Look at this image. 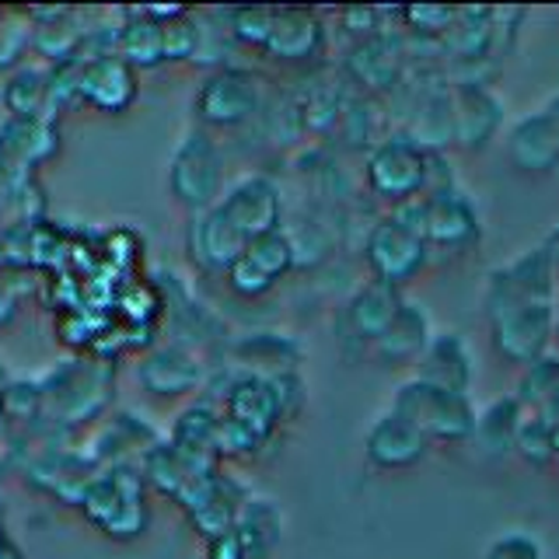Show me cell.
<instances>
[{
	"mask_svg": "<svg viewBox=\"0 0 559 559\" xmlns=\"http://www.w3.org/2000/svg\"><path fill=\"white\" fill-rule=\"evenodd\" d=\"M392 413L406 416L427 441H468L476 433V406L465 392L437 389L419 378L395 392Z\"/></svg>",
	"mask_w": 559,
	"mask_h": 559,
	"instance_id": "obj_1",
	"label": "cell"
},
{
	"mask_svg": "<svg viewBox=\"0 0 559 559\" xmlns=\"http://www.w3.org/2000/svg\"><path fill=\"white\" fill-rule=\"evenodd\" d=\"M168 189L189 214H203V210L217 206L224 192V154L206 130H192L175 151Z\"/></svg>",
	"mask_w": 559,
	"mask_h": 559,
	"instance_id": "obj_2",
	"label": "cell"
},
{
	"mask_svg": "<svg viewBox=\"0 0 559 559\" xmlns=\"http://www.w3.org/2000/svg\"><path fill=\"white\" fill-rule=\"evenodd\" d=\"M427 157L430 151L419 147L406 130L389 133L367 151V189H371L378 200H389L395 206L424 197Z\"/></svg>",
	"mask_w": 559,
	"mask_h": 559,
	"instance_id": "obj_3",
	"label": "cell"
},
{
	"mask_svg": "<svg viewBox=\"0 0 559 559\" xmlns=\"http://www.w3.org/2000/svg\"><path fill=\"white\" fill-rule=\"evenodd\" d=\"M81 507L87 521H95L105 535L112 538H136L147 524L144 503V479L119 468L109 476L92 479L81 493Z\"/></svg>",
	"mask_w": 559,
	"mask_h": 559,
	"instance_id": "obj_4",
	"label": "cell"
},
{
	"mask_svg": "<svg viewBox=\"0 0 559 559\" xmlns=\"http://www.w3.org/2000/svg\"><path fill=\"white\" fill-rule=\"evenodd\" d=\"M493 346L503 360L528 367L542 354H549L556 305H497L486 308Z\"/></svg>",
	"mask_w": 559,
	"mask_h": 559,
	"instance_id": "obj_5",
	"label": "cell"
},
{
	"mask_svg": "<svg viewBox=\"0 0 559 559\" xmlns=\"http://www.w3.org/2000/svg\"><path fill=\"white\" fill-rule=\"evenodd\" d=\"M364 255L378 284H389L399 290L427 266L430 245L424 241V235H416L413 227L399 224L395 217H384L367 231Z\"/></svg>",
	"mask_w": 559,
	"mask_h": 559,
	"instance_id": "obj_6",
	"label": "cell"
},
{
	"mask_svg": "<svg viewBox=\"0 0 559 559\" xmlns=\"http://www.w3.org/2000/svg\"><path fill=\"white\" fill-rule=\"evenodd\" d=\"M262 81L252 70L221 67L197 92V116L203 127H241L262 109Z\"/></svg>",
	"mask_w": 559,
	"mask_h": 559,
	"instance_id": "obj_7",
	"label": "cell"
},
{
	"mask_svg": "<svg viewBox=\"0 0 559 559\" xmlns=\"http://www.w3.org/2000/svg\"><path fill=\"white\" fill-rule=\"evenodd\" d=\"M217 210L245 241L280 231V221H284V200H280L276 182L266 175H245V179L231 182L221 192Z\"/></svg>",
	"mask_w": 559,
	"mask_h": 559,
	"instance_id": "obj_8",
	"label": "cell"
},
{
	"mask_svg": "<svg viewBox=\"0 0 559 559\" xmlns=\"http://www.w3.org/2000/svg\"><path fill=\"white\" fill-rule=\"evenodd\" d=\"M556 273L546 249H532L514 262L489 273L486 284V308L497 305H556Z\"/></svg>",
	"mask_w": 559,
	"mask_h": 559,
	"instance_id": "obj_9",
	"label": "cell"
},
{
	"mask_svg": "<svg viewBox=\"0 0 559 559\" xmlns=\"http://www.w3.org/2000/svg\"><path fill=\"white\" fill-rule=\"evenodd\" d=\"M406 35H399L392 28H384L364 43H354V49L346 52L343 70L346 78L360 84L364 92H395L406 78Z\"/></svg>",
	"mask_w": 559,
	"mask_h": 559,
	"instance_id": "obj_10",
	"label": "cell"
},
{
	"mask_svg": "<svg viewBox=\"0 0 559 559\" xmlns=\"http://www.w3.org/2000/svg\"><path fill=\"white\" fill-rule=\"evenodd\" d=\"M78 102L92 105L95 112H105V116L127 112L136 102V70L122 57H116V52L81 60Z\"/></svg>",
	"mask_w": 559,
	"mask_h": 559,
	"instance_id": "obj_11",
	"label": "cell"
},
{
	"mask_svg": "<svg viewBox=\"0 0 559 559\" xmlns=\"http://www.w3.org/2000/svg\"><path fill=\"white\" fill-rule=\"evenodd\" d=\"M424 200V241L430 249H468L479 238V214L459 189L433 192Z\"/></svg>",
	"mask_w": 559,
	"mask_h": 559,
	"instance_id": "obj_12",
	"label": "cell"
},
{
	"mask_svg": "<svg viewBox=\"0 0 559 559\" xmlns=\"http://www.w3.org/2000/svg\"><path fill=\"white\" fill-rule=\"evenodd\" d=\"M245 245L249 241L235 231L231 221H227L217 206L203 210V214H192L189 231H186V249L200 270L227 273L231 262L245 252Z\"/></svg>",
	"mask_w": 559,
	"mask_h": 559,
	"instance_id": "obj_13",
	"label": "cell"
},
{
	"mask_svg": "<svg viewBox=\"0 0 559 559\" xmlns=\"http://www.w3.org/2000/svg\"><path fill=\"white\" fill-rule=\"evenodd\" d=\"M454 95V144L486 151L503 127V102L489 87H451Z\"/></svg>",
	"mask_w": 559,
	"mask_h": 559,
	"instance_id": "obj_14",
	"label": "cell"
},
{
	"mask_svg": "<svg viewBox=\"0 0 559 559\" xmlns=\"http://www.w3.org/2000/svg\"><path fill=\"white\" fill-rule=\"evenodd\" d=\"M136 378L151 395L179 399V395L197 392L203 384V364L192 357L186 346H157L140 360Z\"/></svg>",
	"mask_w": 559,
	"mask_h": 559,
	"instance_id": "obj_15",
	"label": "cell"
},
{
	"mask_svg": "<svg viewBox=\"0 0 559 559\" xmlns=\"http://www.w3.org/2000/svg\"><path fill=\"white\" fill-rule=\"evenodd\" d=\"M472 374H476V367H472V354L459 332H437L416 360V378L448 392L468 395Z\"/></svg>",
	"mask_w": 559,
	"mask_h": 559,
	"instance_id": "obj_16",
	"label": "cell"
},
{
	"mask_svg": "<svg viewBox=\"0 0 559 559\" xmlns=\"http://www.w3.org/2000/svg\"><path fill=\"white\" fill-rule=\"evenodd\" d=\"M325 43V25L319 22V14L308 8H273V28L266 49L273 60L301 63L311 60L314 52Z\"/></svg>",
	"mask_w": 559,
	"mask_h": 559,
	"instance_id": "obj_17",
	"label": "cell"
},
{
	"mask_svg": "<svg viewBox=\"0 0 559 559\" xmlns=\"http://www.w3.org/2000/svg\"><path fill=\"white\" fill-rule=\"evenodd\" d=\"M364 448H367V459H371L378 468H409L424 459L430 441L409 424L406 416L389 409L371 430H367Z\"/></svg>",
	"mask_w": 559,
	"mask_h": 559,
	"instance_id": "obj_18",
	"label": "cell"
},
{
	"mask_svg": "<svg viewBox=\"0 0 559 559\" xmlns=\"http://www.w3.org/2000/svg\"><path fill=\"white\" fill-rule=\"evenodd\" d=\"M430 340H433L430 314L413 301H402V308L395 311L389 329H384L371 346H374V357L381 364L399 367V364H416Z\"/></svg>",
	"mask_w": 559,
	"mask_h": 559,
	"instance_id": "obj_19",
	"label": "cell"
},
{
	"mask_svg": "<svg viewBox=\"0 0 559 559\" xmlns=\"http://www.w3.org/2000/svg\"><path fill=\"white\" fill-rule=\"evenodd\" d=\"M227 419H235L245 430H252L259 441H266V433L284 419L270 378L241 374L231 384V392H227Z\"/></svg>",
	"mask_w": 559,
	"mask_h": 559,
	"instance_id": "obj_20",
	"label": "cell"
},
{
	"mask_svg": "<svg viewBox=\"0 0 559 559\" xmlns=\"http://www.w3.org/2000/svg\"><path fill=\"white\" fill-rule=\"evenodd\" d=\"M507 157L521 171H552L559 165V133L546 112L524 116L507 136Z\"/></svg>",
	"mask_w": 559,
	"mask_h": 559,
	"instance_id": "obj_21",
	"label": "cell"
},
{
	"mask_svg": "<svg viewBox=\"0 0 559 559\" xmlns=\"http://www.w3.org/2000/svg\"><path fill=\"white\" fill-rule=\"evenodd\" d=\"M0 147L11 157L17 168H35L49 162L52 154L60 151V130L49 116H35V119H11L0 127Z\"/></svg>",
	"mask_w": 559,
	"mask_h": 559,
	"instance_id": "obj_22",
	"label": "cell"
},
{
	"mask_svg": "<svg viewBox=\"0 0 559 559\" xmlns=\"http://www.w3.org/2000/svg\"><path fill=\"white\" fill-rule=\"evenodd\" d=\"M402 308V294L389 284H378V280H371V284H364L354 297H349L346 305V325L349 332H354L357 340L364 343H374L384 329H389V322L395 319V311Z\"/></svg>",
	"mask_w": 559,
	"mask_h": 559,
	"instance_id": "obj_23",
	"label": "cell"
},
{
	"mask_svg": "<svg viewBox=\"0 0 559 559\" xmlns=\"http://www.w3.org/2000/svg\"><path fill=\"white\" fill-rule=\"evenodd\" d=\"M437 49L451 63L493 52V8H459V22L437 43Z\"/></svg>",
	"mask_w": 559,
	"mask_h": 559,
	"instance_id": "obj_24",
	"label": "cell"
},
{
	"mask_svg": "<svg viewBox=\"0 0 559 559\" xmlns=\"http://www.w3.org/2000/svg\"><path fill=\"white\" fill-rule=\"evenodd\" d=\"M130 17L116 28V57L127 60L133 70H154L165 63V35L162 22H151L136 8L127 11Z\"/></svg>",
	"mask_w": 559,
	"mask_h": 559,
	"instance_id": "obj_25",
	"label": "cell"
},
{
	"mask_svg": "<svg viewBox=\"0 0 559 559\" xmlns=\"http://www.w3.org/2000/svg\"><path fill=\"white\" fill-rule=\"evenodd\" d=\"M524 419V406L514 395L493 399L483 413H476V441L486 454H507L514 451V437Z\"/></svg>",
	"mask_w": 559,
	"mask_h": 559,
	"instance_id": "obj_26",
	"label": "cell"
},
{
	"mask_svg": "<svg viewBox=\"0 0 559 559\" xmlns=\"http://www.w3.org/2000/svg\"><path fill=\"white\" fill-rule=\"evenodd\" d=\"M0 102L11 119H35V116H49V81L46 70L39 67H14L8 74ZM52 119V116H49Z\"/></svg>",
	"mask_w": 559,
	"mask_h": 559,
	"instance_id": "obj_27",
	"label": "cell"
},
{
	"mask_svg": "<svg viewBox=\"0 0 559 559\" xmlns=\"http://www.w3.org/2000/svg\"><path fill=\"white\" fill-rule=\"evenodd\" d=\"M235 354L252 364L255 371L252 374H262V378H273V374H287L294 371L297 357H301V349H297L294 340L287 336H276V332H252V336H245Z\"/></svg>",
	"mask_w": 559,
	"mask_h": 559,
	"instance_id": "obj_28",
	"label": "cell"
},
{
	"mask_svg": "<svg viewBox=\"0 0 559 559\" xmlns=\"http://www.w3.org/2000/svg\"><path fill=\"white\" fill-rule=\"evenodd\" d=\"M514 399L524 409H535V413L542 406H549L552 399H559V354H542L538 360L524 367Z\"/></svg>",
	"mask_w": 559,
	"mask_h": 559,
	"instance_id": "obj_29",
	"label": "cell"
},
{
	"mask_svg": "<svg viewBox=\"0 0 559 559\" xmlns=\"http://www.w3.org/2000/svg\"><path fill=\"white\" fill-rule=\"evenodd\" d=\"M374 102L367 98V95H354V92H346V102H343V109H340V119H336V130L343 136V144L349 147H367L371 151L378 140H374Z\"/></svg>",
	"mask_w": 559,
	"mask_h": 559,
	"instance_id": "obj_30",
	"label": "cell"
},
{
	"mask_svg": "<svg viewBox=\"0 0 559 559\" xmlns=\"http://www.w3.org/2000/svg\"><path fill=\"white\" fill-rule=\"evenodd\" d=\"M399 22L413 39H427V43H441L451 32V25L459 22V8L448 4H413V8H399Z\"/></svg>",
	"mask_w": 559,
	"mask_h": 559,
	"instance_id": "obj_31",
	"label": "cell"
},
{
	"mask_svg": "<svg viewBox=\"0 0 559 559\" xmlns=\"http://www.w3.org/2000/svg\"><path fill=\"white\" fill-rule=\"evenodd\" d=\"M245 255H249L270 280H280L294 266V245H290V235L284 231V227L262 235V238H252L249 245H245Z\"/></svg>",
	"mask_w": 559,
	"mask_h": 559,
	"instance_id": "obj_32",
	"label": "cell"
},
{
	"mask_svg": "<svg viewBox=\"0 0 559 559\" xmlns=\"http://www.w3.org/2000/svg\"><path fill=\"white\" fill-rule=\"evenodd\" d=\"M514 451L521 454L524 462H532V465H549L556 459V451H552V430H549V424L538 413L521 419L518 437H514Z\"/></svg>",
	"mask_w": 559,
	"mask_h": 559,
	"instance_id": "obj_33",
	"label": "cell"
},
{
	"mask_svg": "<svg viewBox=\"0 0 559 559\" xmlns=\"http://www.w3.org/2000/svg\"><path fill=\"white\" fill-rule=\"evenodd\" d=\"M162 35H165V63H186L192 57H200L203 28L192 22L189 11L182 17H171V22H165Z\"/></svg>",
	"mask_w": 559,
	"mask_h": 559,
	"instance_id": "obj_34",
	"label": "cell"
},
{
	"mask_svg": "<svg viewBox=\"0 0 559 559\" xmlns=\"http://www.w3.org/2000/svg\"><path fill=\"white\" fill-rule=\"evenodd\" d=\"M227 17H231V28L227 32H231L238 43L255 46V49L266 46L270 28H273V8H235Z\"/></svg>",
	"mask_w": 559,
	"mask_h": 559,
	"instance_id": "obj_35",
	"label": "cell"
},
{
	"mask_svg": "<svg viewBox=\"0 0 559 559\" xmlns=\"http://www.w3.org/2000/svg\"><path fill=\"white\" fill-rule=\"evenodd\" d=\"M227 284H231V290L241 294V297H262V294H266V290L276 284V280H270L249 255L241 252V255L231 262V270H227Z\"/></svg>",
	"mask_w": 559,
	"mask_h": 559,
	"instance_id": "obj_36",
	"label": "cell"
},
{
	"mask_svg": "<svg viewBox=\"0 0 559 559\" xmlns=\"http://www.w3.org/2000/svg\"><path fill=\"white\" fill-rule=\"evenodd\" d=\"M32 46V25H8L0 22V70L14 67L22 52Z\"/></svg>",
	"mask_w": 559,
	"mask_h": 559,
	"instance_id": "obj_37",
	"label": "cell"
},
{
	"mask_svg": "<svg viewBox=\"0 0 559 559\" xmlns=\"http://www.w3.org/2000/svg\"><path fill=\"white\" fill-rule=\"evenodd\" d=\"M486 559H542V549L528 535H503L489 546Z\"/></svg>",
	"mask_w": 559,
	"mask_h": 559,
	"instance_id": "obj_38",
	"label": "cell"
},
{
	"mask_svg": "<svg viewBox=\"0 0 559 559\" xmlns=\"http://www.w3.org/2000/svg\"><path fill=\"white\" fill-rule=\"evenodd\" d=\"M22 171L25 168H17L11 157L4 154V147H0V206H8L17 197V192H22V179H25Z\"/></svg>",
	"mask_w": 559,
	"mask_h": 559,
	"instance_id": "obj_39",
	"label": "cell"
},
{
	"mask_svg": "<svg viewBox=\"0 0 559 559\" xmlns=\"http://www.w3.org/2000/svg\"><path fill=\"white\" fill-rule=\"evenodd\" d=\"M210 559H249V552H245L238 532L227 528V532L210 538Z\"/></svg>",
	"mask_w": 559,
	"mask_h": 559,
	"instance_id": "obj_40",
	"label": "cell"
},
{
	"mask_svg": "<svg viewBox=\"0 0 559 559\" xmlns=\"http://www.w3.org/2000/svg\"><path fill=\"white\" fill-rule=\"evenodd\" d=\"M542 249H546V255L552 262V273H556V284H559V227L546 238V245H542Z\"/></svg>",
	"mask_w": 559,
	"mask_h": 559,
	"instance_id": "obj_41",
	"label": "cell"
},
{
	"mask_svg": "<svg viewBox=\"0 0 559 559\" xmlns=\"http://www.w3.org/2000/svg\"><path fill=\"white\" fill-rule=\"evenodd\" d=\"M11 314H14V297L8 290H0V325L11 322Z\"/></svg>",
	"mask_w": 559,
	"mask_h": 559,
	"instance_id": "obj_42",
	"label": "cell"
},
{
	"mask_svg": "<svg viewBox=\"0 0 559 559\" xmlns=\"http://www.w3.org/2000/svg\"><path fill=\"white\" fill-rule=\"evenodd\" d=\"M0 559H22V552L14 549V542L4 532H0Z\"/></svg>",
	"mask_w": 559,
	"mask_h": 559,
	"instance_id": "obj_43",
	"label": "cell"
},
{
	"mask_svg": "<svg viewBox=\"0 0 559 559\" xmlns=\"http://www.w3.org/2000/svg\"><path fill=\"white\" fill-rule=\"evenodd\" d=\"M546 116H549V119L556 122V133H559V98H556V102L549 105V109H546Z\"/></svg>",
	"mask_w": 559,
	"mask_h": 559,
	"instance_id": "obj_44",
	"label": "cell"
},
{
	"mask_svg": "<svg viewBox=\"0 0 559 559\" xmlns=\"http://www.w3.org/2000/svg\"><path fill=\"white\" fill-rule=\"evenodd\" d=\"M552 343L559 346V308H556V325H552Z\"/></svg>",
	"mask_w": 559,
	"mask_h": 559,
	"instance_id": "obj_45",
	"label": "cell"
},
{
	"mask_svg": "<svg viewBox=\"0 0 559 559\" xmlns=\"http://www.w3.org/2000/svg\"><path fill=\"white\" fill-rule=\"evenodd\" d=\"M8 384H11V381H8V371H4V367H0V392H4Z\"/></svg>",
	"mask_w": 559,
	"mask_h": 559,
	"instance_id": "obj_46",
	"label": "cell"
},
{
	"mask_svg": "<svg viewBox=\"0 0 559 559\" xmlns=\"http://www.w3.org/2000/svg\"><path fill=\"white\" fill-rule=\"evenodd\" d=\"M0 266H4V227H0Z\"/></svg>",
	"mask_w": 559,
	"mask_h": 559,
	"instance_id": "obj_47",
	"label": "cell"
},
{
	"mask_svg": "<svg viewBox=\"0 0 559 559\" xmlns=\"http://www.w3.org/2000/svg\"><path fill=\"white\" fill-rule=\"evenodd\" d=\"M0 419H4V392H0Z\"/></svg>",
	"mask_w": 559,
	"mask_h": 559,
	"instance_id": "obj_48",
	"label": "cell"
},
{
	"mask_svg": "<svg viewBox=\"0 0 559 559\" xmlns=\"http://www.w3.org/2000/svg\"><path fill=\"white\" fill-rule=\"evenodd\" d=\"M0 17H4V14H0Z\"/></svg>",
	"mask_w": 559,
	"mask_h": 559,
	"instance_id": "obj_49",
	"label": "cell"
}]
</instances>
